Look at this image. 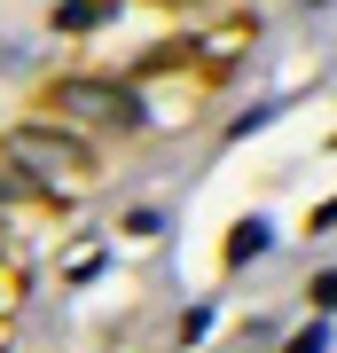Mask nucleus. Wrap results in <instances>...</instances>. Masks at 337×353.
Returning a JSON list of instances; mask_svg holds the SVG:
<instances>
[{"label": "nucleus", "mask_w": 337, "mask_h": 353, "mask_svg": "<svg viewBox=\"0 0 337 353\" xmlns=\"http://www.w3.org/2000/svg\"><path fill=\"white\" fill-rule=\"evenodd\" d=\"M39 71H48V39H0V87L39 79Z\"/></svg>", "instance_id": "7"}, {"label": "nucleus", "mask_w": 337, "mask_h": 353, "mask_svg": "<svg viewBox=\"0 0 337 353\" xmlns=\"http://www.w3.org/2000/svg\"><path fill=\"white\" fill-rule=\"evenodd\" d=\"M0 165H16L24 181L48 189V204H79L102 181V150L87 134L55 126L48 110H24V118H0Z\"/></svg>", "instance_id": "1"}, {"label": "nucleus", "mask_w": 337, "mask_h": 353, "mask_svg": "<svg viewBox=\"0 0 337 353\" xmlns=\"http://www.w3.org/2000/svg\"><path fill=\"white\" fill-rule=\"evenodd\" d=\"M118 8H125V0H63V8L48 16V39H79V32H94V24H110Z\"/></svg>", "instance_id": "5"}, {"label": "nucleus", "mask_w": 337, "mask_h": 353, "mask_svg": "<svg viewBox=\"0 0 337 353\" xmlns=\"http://www.w3.org/2000/svg\"><path fill=\"white\" fill-rule=\"evenodd\" d=\"M329 299H337V275H329V267H314V283H306V306H314V314H329Z\"/></svg>", "instance_id": "11"}, {"label": "nucleus", "mask_w": 337, "mask_h": 353, "mask_svg": "<svg viewBox=\"0 0 337 353\" xmlns=\"http://www.w3.org/2000/svg\"><path fill=\"white\" fill-rule=\"evenodd\" d=\"M16 290H24V283H16V267H8V259H0V322H8V314H16Z\"/></svg>", "instance_id": "12"}, {"label": "nucleus", "mask_w": 337, "mask_h": 353, "mask_svg": "<svg viewBox=\"0 0 337 353\" xmlns=\"http://www.w3.org/2000/svg\"><path fill=\"white\" fill-rule=\"evenodd\" d=\"M125 236H141V243H150V236H165V212H157V204H141V212H125Z\"/></svg>", "instance_id": "10"}, {"label": "nucleus", "mask_w": 337, "mask_h": 353, "mask_svg": "<svg viewBox=\"0 0 337 353\" xmlns=\"http://www.w3.org/2000/svg\"><path fill=\"white\" fill-rule=\"evenodd\" d=\"M157 8H181V0H157Z\"/></svg>", "instance_id": "13"}, {"label": "nucleus", "mask_w": 337, "mask_h": 353, "mask_svg": "<svg viewBox=\"0 0 337 353\" xmlns=\"http://www.w3.org/2000/svg\"><path fill=\"white\" fill-rule=\"evenodd\" d=\"M39 110L55 118V126L87 134V141H125L150 126V94H141V79L125 71H48L39 79Z\"/></svg>", "instance_id": "2"}, {"label": "nucleus", "mask_w": 337, "mask_h": 353, "mask_svg": "<svg viewBox=\"0 0 337 353\" xmlns=\"http://www.w3.org/2000/svg\"><path fill=\"white\" fill-rule=\"evenodd\" d=\"M267 252H275V220H267V212H243L220 236V267H259Z\"/></svg>", "instance_id": "4"}, {"label": "nucleus", "mask_w": 337, "mask_h": 353, "mask_svg": "<svg viewBox=\"0 0 337 353\" xmlns=\"http://www.w3.org/2000/svg\"><path fill=\"white\" fill-rule=\"evenodd\" d=\"M290 110H298V94H259V102H236V110H227L220 118V141H251V134H267V126H275V118H290Z\"/></svg>", "instance_id": "3"}, {"label": "nucleus", "mask_w": 337, "mask_h": 353, "mask_svg": "<svg viewBox=\"0 0 337 353\" xmlns=\"http://www.w3.org/2000/svg\"><path fill=\"white\" fill-rule=\"evenodd\" d=\"M0 118H8V110H0Z\"/></svg>", "instance_id": "14"}, {"label": "nucleus", "mask_w": 337, "mask_h": 353, "mask_svg": "<svg viewBox=\"0 0 337 353\" xmlns=\"http://www.w3.org/2000/svg\"><path fill=\"white\" fill-rule=\"evenodd\" d=\"M283 353H329V314H314V322H298L283 338Z\"/></svg>", "instance_id": "9"}, {"label": "nucleus", "mask_w": 337, "mask_h": 353, "mask_svg": "<svg viewBox=\"0 0 337 353\" xmlns=\"http://www.w3.org/2000/svg\"><path fill=\"white\" fill-rule=\"evenodd\" d=\"M0 212H55V204H48L39 181H24L16 165H0Z\"/></svg>", "instance_id": "8"}, {"label": "nucleus", "mask_w": 337, "mask_h": 353, "mask_svg": "<svg viewBox=\"0 0 337 353\" xmlns=\"http://www.w3.org/2000/svg\"><path fill=\"white\" fill-rule=\"evenodd\" d=\"M188 55H196L204 71H220V63H236V55H251V16H243V24H220V32H204V39H188Z\"/></svg>", "instance_id": "6"}]
</instances>
